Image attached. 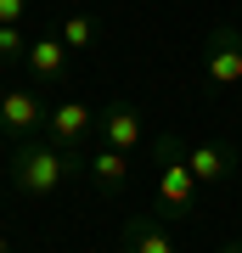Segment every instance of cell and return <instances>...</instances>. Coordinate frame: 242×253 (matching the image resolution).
Listing matches in <instances>:
<instances>
[{
    "instance_id": "cell-1",
    "label": "cell",
    "mask_w": 242,
    "mask_h": 253,
    "mask_svg": "<svg viewBox=\"0 0 242 253\" xmlns=\"http://www.w3.org/2000/svg\"><path fill=\"white\" fill-rule=\"evenodd\" d=\"M6 169H11V186L23 197H51V191H62L68 180L85 174V146H56L45 135H28L11 146Z\"/></svg>"
},
{
    "instance_id": "cell-2",
    "label": "cell",
    "mask_w": 242,
    "mask_h": 253,
    "mask_svg": "<svg viewBox=\"0 0 242 253\" xmlns=\"http://www.w3.org/2000/svg\"><path fill=\"white\" fill-rule=\"evenodd\" d=\"M152 158H158V208L163 214H192V208H197V174H192V163H186L180 135H158Z\"/></svg>"
},
{
    "instance_id": "cell-3",
    "label": "cell",
    "mask_w": 242,
    "mask_h": 253,
    "mask_svg": "<svg viewBox=\"0 0 242 253\" xmlns=\"http://www.w3.org/2000/svg\"><path fill=\"white\" fill-rule=\"evenodd\" d=\"M45 118H51V107H45V96L34 90V84H6L0 90V135H6L11 146L40 135Z\"/></svg>"
},
{
    "instance_id": "cell-4",
    "label": "cell",
    "mask_w": 242,
    "mask_h": 253,
    "mask_svg": "<svg viewBox=\"0 0 242 253\" xmlns=\"http://www.w3.org/2000/svg\"><path fill=\"white\" fill-rule=\"evenodd\" d=\"M203 79L208 84H242V28L220 23L203 45Z\"/></svg>"
},
{
    "instance_id": "cell-5",
    "label": "cell",
    "mask_w": 242,
    "mask_h": 253,
    "mask_svg": "<svg viewBox=\"0 0 242 253\" xmlns=\"http://www.w3.org/2000/svg\"><path fill=\"white\" fill-rule=\"evenodd\" d=\"M96 135L101 146H118V152H141L146 141V124H141V107H130V101H107V107L96 113Z\"/></svg>"
},
{
    "instance_id": "cell-6",
    "label": "cell",
    "mask_w": 242,
    "mask_h": 253,
    "mask_svg": "<svg viewBox=\"0 0 242 253\" xmlns=\"http://www.w3.org/2000/svg\"><path fill=\"white\" fill-rule=\"evenodd\" d=\"M45 135H51L56 146H85L90 135H96V113H90V101H79V96L56 101L51 118H45Z\"/></svg>"
},
{
    "instance_id": "cell-7",
    "label": "cell",
    "mask_w": 242,
    "mask_h": 253,
    "mask_svg": "<svg viewBox=\"0 0 242 253\" xmlns=\"http://www.w3.org/2000/svg\"><path fill=\"white\" fill-rule=\"evenodd\" d=\"M186 163H192V174H197V186H225L237 174V146H225V141H192Z\"/></svg>"
},
{
    "instance_id": "cell-8",
    "label": "cell",
    "mask_w": 242,
    "mask_h": 253,
    "mask_svg": "<svg viewBox=\"0 0 242 253\" xmlns=\"http://www.w3.org/2000/svg\"><path fill=\"white\" fill-rule=\"evenodd\" d=\"M85 174H90L101 191H124L130 174H135V158L118 152V146H101V141H96V146L85 152Z\"/></svg>"
},
{
    "instance_id": "cell-9",
    "label": "cell",
    "mask_w": 242,
    "mask_h": 253,
    "mask_svg": "<svg viewBox=\"0 0 242 253\" xmlns=\"http://www.w3.org/2000/svg\"><path fill=\"white\" fill-rule=\"evenodd\" d=\"M23 68L34 73L40 84H56V79H68V45L56 40V28H51V34H34V40H28V56H23Z\"/></svg>"
},
{
    "instance_id": "cell-10",
    "label": "cell",
    "mask_w": 242,
    "mask_h": 253,
    "mask_svg": "<svg viewBox=\"0 0 242 253\" xmlns=\"http://www.w3.org/2000/svg\"><path fill=\"white\" fill-rule=\"evenodd\" d=\"M124 253H180V242L158 214H135L124 219Z\"/></svg>"
},
{
    "instance_id": "cell-11",
    "label": "cell",
    "mask_w": 242,
    "mask_h": 253,
    "mask_svg": "<svg viewBox=\"0 0 242 253\" xmlns=\"http://www.w3.org/2000/svg\"><path fill=\"white\" fill-rule=\"evenodd\" d=\"M96 34H101V23L90 17V11H68L62 28H56V40H62L68 51H90V45H96Z\"/></svg>"
},
{
    "instance_id": "cell-12",
    "label": "cell",
    "mask_w": 242,
    "mask_h": 253,
    "mask_svg": "<svg viewBox=\"0 0 242 253\" xmlns=\"http://www.w3.org/2000/svg\"><path fill=\"white\" fill-rule=\"evenodd\" d=\"M28 56V34L17 23H0V62H23Z\"/></svg>"
},
{
    "instance_id": "cell-13",
    "label": "cell",
    "mask_w": 242,
    "mask_h": 253,
    "mask_svg": "<svg viewBox=\"0 0 242 253\" xmlns=\"http://www.w3.org/2000/svg\"><path fill=\"white\" fill-rule=\"evenodd\" d=\"M23 11H28V0H0V23H23Z\"/></svg>"
},
{
    "instance_id": "cell-14",
    "label": "cell",
    "mask_w": 242,
    "mask_h": 253,
    "mask_svg": "<svg viewBox=\"0 0 242 253\" xmlns=\"http://www.w3.org/2000/svg\"><path fill=\"white\" fill-rule=\"evenodd\" d=\"M220 253H242V242H225V248H220Z\"/></svg>"
},
{
    "instance_id": "cell-15",
    "label": "cell",
    "mask_w": 242,
    "mask_h": 253,
    "mask_svg": "<svg viewBox=\"0 0 242 253\" xmlns=\"http://www.w3.org/2000/svg\"><path fill=\"white\" fill-rule=\"evenodd\" d=\"M0 253H11V242H6V231H0Z\"/></svg>"
},
{
    "instance_id": "cell-16",
    "label": "cell",
    "mask_w": 242,
    "mask_h": 253,
    "mask_svg": "<svg viewBox=\"0 0 242 253\" xmlns=\"http://www.w3.org/2000/svg\"><path fill=\"white\" fill-rule=\"evenodd\" d=\"M0 141H6V135H0Z\"/></svg>"
}]
</instances>
